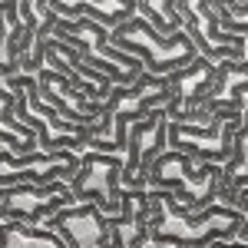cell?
<instances>
[{
	"label": "cell",
	"mask_w": 248,
	"mask_h": 248,
	"mask_svg": "<svg viewBox=\"0 0 248 248\" xmlns=\"http://www.w3.org/2000/svg\"><path fill=\"white\" fill-rule=\"evenodd\" d=\"M215 14H218V23L225 33H238V37L248 40V0L245 3H215Z\"/></svg>",
	"instance_id": "d6986e66"
},
{
	"label": "cell",
	"mask_w": 248,
	"mask_h": 248,
	"mask_svg": "<svg viewBox=\"0 0 248 248\" xmlns=\"http://www.w3.org/2000/svg\"><path fill=\"white\" fill-rule=\"evenodd\" d=\"M222 182H225L222 162H195L189 153H179V149H166L149 169V189L172 192L192 212L215 205Z\"/></svg>",
	"instance_id": "3957f363"
},
{
	"label": "cell",
	"mask_w": 248,
	"mask_h": 248,
	"mask_svg": "<svg viewBox=\"0 0 248 248\" xmlns=\"http://www.w3.org/2000/svg\"><path fill=\"white\" fill-rule=\"evenodd\" d=\"M53 37L63 40V43H70L93 70L106 73L116 86H133L136 79L146 73L142 60L116 50L113 46V30H106V27L96 23V20H86V17L83 20H60Z\"/></svg>",
	"instance_id": "5b68a950"
},
{
	"label": "cell",
	"mask_w": 248,
	"mask_h": 248,
	"mask_svg": "<svg viewBox=\"0 0 248 248\" xmlns=\"http://www.w3.org/2000/svg\"><path fill=\"white\" fill-rule=\"evenodd\" d=\"M218 79V63H212L209 57L192 60L189 66L172 70L169 83H172V99L166 106V116L172 123H192V126H205L215 119V113L202 109V99L215 86Z\"/></svg>",
	"instance_id": "30bf717a"
},
{
	"label": "cell",
	"mask_w": 248,
	"mask_h": 248,
	"mask_svg": "<svg viewBox=\"0 0 248 248\" xmlns=\"http://www.w3.org/2000/svg\"><path fill=\"white\" fill-rule=\"evenodd\" d=\"M83 166V153L77 149H57V153H27L14 155L3 149V166H0V189L33 182V186H50V182H70Z\"/></svg>",
	"instance_id": "8fae6325"
},
{
	"label": "cell",
	"mask_w": 248,
	"mask_h": 248,
	"mask_svg": "<svg viewBox=\"0 0 248 248\" xmlns=\"http://www.w3.org/2000/svg\"><path fill=\"white\" fill-rule=\"evenodd\" d=\"M248 99V60H222L218 63V79L212 86L202 109L218 113V109H245Z\"/></svg>",
	"instance_id": "e0dca14e"
},
{
	"label": "cell",
	"mask_w": 248,
	"mask_h": 248,
	"mask_svg": "<svg viewBox=\"0 0 248 248\" xmlns=\"http://www.w3.org/2000/svg\"><path fill=\"white\" fill-rule=\"evenodd\" d=\"M159 189H126L113 215V248H149L159 218Z\"/></svg>",
	"instance_id": "4fadbf2b"
},
{
	"label": "cell",
	"mask_w": 248,
	"mask_h": 248,
	"mask_svg": "<svg viewBox=\"0 0 248 248\" xmlns=\"http://www.w3.org/2000/svg\"><path fill=\"white\" fill-rule=\"evenodd\" d=\"M50 7L63 20H96L106 30H116L123 23L139 17V3L136 0H50Z\"/></svg>",
	"instance_id": "2e32d148"
},
{
	"label": "cell",
	"mask_w": 248,
	"mask_h": 248,
	"mask_svg": "<svg viewBox=\"0 0 248 248\" xmlns=\"http://www.w3.org/2000/svg\"><path fill=\"white\" fill-rule=\"evenodd\" d=\"M245 109H218L212 123L192 126V123H172L169 119V149L189 153L195 162H229L235 149V133L242 126Z\"/></svg>",
	"instance_id": "8992f818"
},
{
	"label": "cell",
	"mask_w": 248,
	"mask_h": 248,
	"mask_svg": "<svg viewBox=\"0 0 248 248\" xmlns=\"http://www.w3.org/2000/svg\"><path fill=\"white\" fill-rule=\"evenodd\" d=\"M218 0H175L179 14H182V27L186 33L195 40L199 53L209 57L212 63L222 60H248V40L238 33H225L218 14H215Z\"/></svg>",
	"instance_id": "ba28073f"
},
{
	"label": "cell",
	"mask_w": 248,
	"mask_h": 248,
	"mask_svg": "<svg viewBox=\"0 0 248 248\" xmlns=\"http://www.w3.org/2000/svg\"><path fill=\"white\" fill-rule=\"evenodd\" d=\"M245 218H248L245 212L232 209L225 202H215L202 212H192L172 192H162L159 195V218H155V229H153V245L209 248L215 242H232V238H238Z\"/></svg>",
	"instance_id": "7a4b0ae2"
},
{
	"label": "cell",
	"mask_w": 248,
	"mask_h": 248,
	"mask_svg": "<svg viewBox=\"0 0 248 248\" xmlns=\"http://www.w3.org/2000/svg\"><path fill=\"white\" fill-rule=\"evenodd\" d=\"M238 238H242V242H248V218H245V225H242V232H238Z\"/></svg>",
	"instance_id": "44dd1931"
},
{
	"label": "cell",
	"mask_w": 248,
	"mask_h": 248,
	"mask_svg": "<svg viewBox=\"0 0 248 248\" xmlns=\"http://www.w3.org/2000/svg\"><path fill=\"white\" fill-rule=\"evenodd\" d=\"M37 83H40V96H43L53 109H60L66 119H73V123H96V119L103 116V109H106V103L90 99V96L83 93V90H77L63 73L50 70V66H43L37 73Z\"/></svg>",
	"instance_id": "9a60e30c"
},
{
	"label": "cell",
	"mask_w": 248,
	"mask_h": 248,
	"mask_svg": "<svg viewBox=\"0 0 248 248\" xmlns=\"http://www.w3.org/2000/svg\"><path fill=\"white\" fill-rule=\"evenodd\" d=\"M166 149H169V116H166V109H155L153 116L139 119L129 129L123 186L126 189H149V169Z\"/></svg>",
	"instance_id": "7c38bea8"
},
{
	"label": "cell",
	"mask_w": 248,
	"mask_h": 248,
	"mask_svg": "<svg viewBox=\"0 0 248 248\" xmlns=\"http://www.w3.org/2000/svg\"><path fill=\"white\" fill-rule=\"evenodd\" d=\"M149 248H175V245H149Z\"/></svg>",
	"instance_id": "7402d4cb"
},
{
	"label": "cell",
	"mask_w": 248,
	"mask_h": 248,
	"mask_svg": "<svg viewBox=\"0 0 248 248\" xmlns=\"http://www.w3.org/2000/svg\"><path fill=\"white\" fill-rule=\"evenodd\" d=\"M123 166L126 153H96L83 149V166L70 179V189L77 195V202H93L106 215H116L123 209Z\"/></svg>",
	"instance_id": "52a82bcc"
},
{
	"label": "cell",
	"mask_w": 248,
	"mask_h": 248,
	"mask_svg": "<svg viewBox=\"0 0 248 248\" xmlns=\"http://www.w3.org/2000/svg\"><path fill=\"white\" fill-rule=\"evenodd\" d=\"M46 225L60 232L70 248H113V215H106L93 202L66 205Z\"/></svg>",
	"instance_id": "5bb4252c"
},
{
	"label": "cell",
	"mask_w": 248,
	"mask_h": 248,
	"mask_svg": "<svg viewBox=\"0 0 248 248\" xmlns=\"http://www.w3.org/2000/svg\"><path fill=\"white\" fill-rule=\"evenodd\" d=\"M66 205H77V195L70 189V182H50V186L20 182V186L0 189V218L3 222L46 225Z\"/></svg>",
	"instance_id": "9c48e42d"
},
{
	"label": "cell",
	"mask_w": 248,
	"mask_h": 248,
	"mask_svg": "<svg viewBox=\"0 0 248 248\" xmlns=\"http://www.w3.org/2000/svg\"><path fill=\"white\" fill-rule=\"evenodd\" d=\"M113 46L136 60H142L146 73H159V77H166L172 70H182L192 60L202 57L195 40L186 33V27L175 30V33H159L146 17H133L129 23L116 27Z\"/></svg>",
	"instance_id": "277c9868"
},
{
	"label": "cell",
	"mask_w": 248,
	"mask_h": 248,
	"mask_svg": "<svg viewBox=\"0 0 248 248\" xmlns=\"http://www.w3.org/2000/svg\"><path fill=\"white\" fill-rule=\"evenodd\" d=\"M0 3H3V0H0Z\"/></svg>",
	"instance_id": "603a6c76"
},
{
	"label": "cell",
	"mask_w": 248,
	"mask_h": 248,
	"mask_svg": "<svg viewBox=\"0 0 248 248\" xmlns=\"http://www.w3.org/2000/svg\"><path fill=\"white\" fill-rule=\"evenodd\" d=\"M169 99H172L169 73L166 77L142 73L133 86H113L99 123H93V136H90L86 149H96V153H126L129 129L139 119L153 116L155 109H166Z\"/></svg>",
	"instance_id": "6da1fadb"
},
{
	"label": "cell",
	"mask_w": 248,
	"mask_h": 248,
	"mask_svg": "<svg viewBox=\"0 0 248 248\" xmlns=\"http://www.w3.org/2000/svg\"><path fill=\"white\" fill-rule=\"evenodd\" d=\"M209 248H248V242H242V238H232V242H215V245Z\"/></svg>",
	"instance_id": "ffe728a7"
},
{
	"label": "cell",
	"mask_w": 248,
	"mask_h": 248,
	"mask_svg": "<svg viewBox=\"0 0 248 248\" xmlns=\"http://www.w3.org/2000/svg\"><path fill=\"white\" fill-rule=\"evenodd\" d=\"M0 248H70L63 235L50 225H27V222H3V245Z\"/></svg>",
	"instance_id": "ac0fdd59"
}]
</instances>
